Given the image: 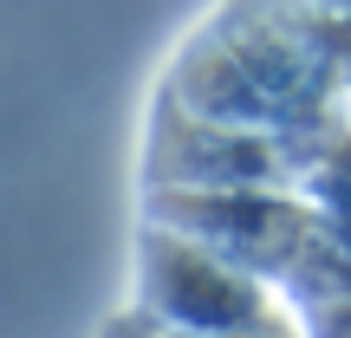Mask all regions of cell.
I'll return each mask as SVG.
<instances>
[{
  "label": "cell",
  "mask_w": 351,
  "mask_h": 338,
  "mask_svg": "<svg viewBox=\"0 0 351 338\" xmlns=\"http://www.w3.org/2000/svg\"><path fill=\"white\" fill-rule=\"evenodd\" d=\"M332 85L339 78L306 26V7H254V20H215V33L195 39V59L176 78V104L215 124L274 137V130H293Z\"/></svg>",
  "instance_id": "1"
},
{
  "label": "cell",
  "mask_w": 351,
  "mask_h": 338,
  "mask_svg": "<svg viewBox=\"0 0 351 338\" xmlns=\"http://www.w3.org/2000/svg\"><path fill=\"white\" fill-rule=\"evenodd\" d=\"M163 228L202 241L208 254L247 267V274H287L293 254L313 234V215L300 202L267 195V182H234V189H182V195H163Z\"/></svg>",
  "instance_id": "2"
},
{
  "label": "cell",
  "mask_w": 351,
  "mask_h": 338,
  "mask_svg": "<svg viewBox=\"0 0 351 338\" xmlns=\"http://www.w3.org/2000/svg\"><path fill=\"white\" fill-rule=\"evenodd\" d=\"M143 300H156V326H202V332H241L267 319V293L247 267L208 254L202 241L150 228L143 234Z\"/></svg>",
  "instance_id": "3"
}]
</instances>
